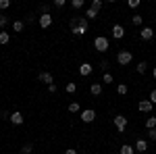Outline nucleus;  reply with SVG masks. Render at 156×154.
<instances>
[{"label":"nucleus","instance_id":"1","mask_svg":"<svg viewBox=\"0 0 156 154\" xmlns=\"http://www.w3.org/2000/svg\"><path fill=\"white\" fill-rule=\"evenodd\" d=\"M108 46H110V42H108L104 36H98L96 40H94V48H96L98 52H106Z\"/></svg>","mask_w":156,"mask_h":154},{"label":"nucleus","instance_id":"2","mask_svg":"<svg viewBox=\"0 0 156 154\" xmlns=\"http://www.w3.org/2000/svg\"><path fill=\"white\" fill-rule=\"evenodd\" d=\"M133 60V54L131 52H127V50H121L119 54H117V63H119L121 67H125V65H129Z\"/></svg>","mask_w":156,"mask_h":154},{"label":"nucleus","instance_id":"3","mask_svg":"<svg viewBox=\"0 0 156 154\" xmlns=\"http://www.w3.org/2000/svg\"><path fill=\"white\" fill-rule=\"evenodd\" d=\"M73 27H81L83 31H87V27H90V21L85 19V17H73L71 19V29Z\"/></svg>","mask_w":156,"mask_h":154},{"label":"nucleus","instance_id":"4","mask_svg":"<svg viewBox=\"0 0 156 154\" xmlns=\"http://www.w3.org/2000/svg\"><path fill=\"white\" fill-rule=\"evenodd\" d=\"M112 121H115V127H117L121 133L127 129V117H123V115H117V117L112 119Z\"/></svg>","mask_w":156,"mask_h":154},{"label":"nucleus","instance_id":"5","mask_svg":"<svg viewBox=\"0 0 156 154\" xmlns=\"http://www.w3.org/2000/svg\"><path fill=\"white\" fill-rule=\"evenodd\" d=\"M94 119H96V110H92V108L81 110V121H83V123H92Z\"/></svg>","mask_w":156,"mask_h":154},{"label":"nucleus","instance_id":"6","mask_svg":"<svg viewBox=\"0 0 156 154\" xmlns=\"http://www.w3.org/2000/svg\"><path fill=\"white\" fill-rule=\"evenodd\" d=\"M92 71H94V67H92L90 63H83V65H79V75L87 77V75H92Z\"/></svg>","mask_w":156,"mask_h":154},{"label":"nucleus","instance_id":"7","mask_svg":"<svg viewBox=\"0 0 156 154\" xmlns=\"http://www.w3.org/2000/svg\"><path fill=\"white\" fill-rule=\"evenodd\" d=\"M11 123H12V125H23V115H21L19 110L11 113Z\"/></svg>","mask_w":156,"mask_h":154},{"label":"nucleus","instance_id":"8","mask_svg":"<svg viewBox=\"0 0 156 154\" xmlns=\"http://www.w3.org/2000/svg\"><path fill=\"white\" fill-rule=\"evenodd\" d=\"M50 25H52V17H50V15H42V17H40V27H42V29H48Z\"/></svg>","mask_w":156,"mask_h":154},{"label":"nucleus","instance_id":"9","mask_svg":"<svg viewBox=\"0 0 156 154\" xmlns=\"http://www.w3.org/2000/svg\"><path fill=\"white\" fill-rule=\"evenodd\" d=\"M123 36H125V27H123V25H115V27H112V38H115V40H121Z\"/></svg>","mask_w":156,"mask_h":154},{"label":"nucleus","instance_id":"10","mask_svg":"<svg viewBox=\"0 0 156 154\" xmlns=\"http://www.w3.org/2000/svg\"><path fill=\"white\" fill-rule=\"evenodd\" d=\"M140 36H142V40H152V36H154V31H152V27H144L142 31H140Z\"/></svg>","mask_w":156,"mask_h":154},{"label":"nucleus","instance_id":"11","mask_svg":"<svg viewBox=\"0 0 156 154\" xmlns=\"http://www.w3.org/2000/svg\"><path fill=\"white\" fill-rule=\"evenodd\" d=\"M152 106H154V104H152L150 100H140V110H142V113H150Z\"/></svg>","mask_w":156,"mask_h":154},{"label":"nucleus","instance_id":"12","mask_svg":"<svg viewBox=\"0 0 156 154\" xmlns=\"http://www.w3.org/2000/svg\"><path fill=\"white\" fill-rule=\"evenodd\" d=\"M37 79H40L42 83H48V85H52V75H50V73H40V75H37Z\"/></svg>","mask_w":156,"mask_h":154},{"label":"nucleus","instance_id":"13","mask_svg":"<svg viewBox=\"0 0 156 154\" xmlns=\"http://www.w3.org/2000/svg\"><path fill=\"white\" fill-rule=\"evenodd\" d=\"M135 150H140V152H146V150H148V142L140 138V140L135 142Z\"/></svg>","mask_w":156,"mask_h":154},{"label":"nucleus","instance_id":"14","mask_svg":"<svg viewBox=\"0 0 156 154\" xmlns=\"http://www.w3.org/2000/svg\"><path fill=\"white\" fill-rule=\"evenodd\" d=\"M90 92L94 96H100L102 94V85H100V83H92V85H90Z\"/></svg>","mask_w":156,"mask_h":154},{"label":"nucleus","instance_id":"15","mask_svg":"<svg viewBox=\"0 0 156 154\" xmlns=\"http://www.w3.org/2000/svg\"><path fill=\"white\" fill-rule=\"evenodd\" d=\"M121 154H135V148L129 146V144H123L121 146Z\"/></svg>","mask_w":156,"mask_h":154},{"label":"nucleus","instance_id":"16","mask_svg":"<svg viewBox=\"0 0 156 154\" xmlns=\"http://www.w3.org/2000/svg\"><path fill=\"white\" fill-rule=\"evenodd\" d=\"M11 42V34H6V29L0 31V44H9Z\"/></svg>","mask_w":156,"mask_h":154},{"label":"nucleus","instance_id":"17","mask_svg":"<svg viewBox=\"0 0 156 154\" xmlns=\"http://www.w3.org/2000/svg\"><path fill=\"white\" fill-rule=\"evenodd\" d=\"M23 27H25V23H23V21H15V23H12V31L21 34V31H23Z\"/></svg>","mask_w":156,"mask_h":154},{"label":"nucleus","instance_id":"18","mask_svg":"<svg viewBox=\"0 0 156 154\" xmlns=\"http://www.w3.org/2000/svg\"><path fill=\"white\" fill-rule=\"evenodd\" d=\"M127 92H129V88H127L125 83H119V85H117V94L119 96H125Z\"/></svg>","mask_w":156,"mask_h":154},{"label":"nucleus","instance_id":"19","mask_svg":"<svg viewBox=\"0 0 156 154\" xmlns=\"http://www.w3.org/2000/svg\"><path fill=\"white\" fill-rule=\"evenodd\" d=\"M90 9H92V11H100V9H102V0H92V6H90Z\"/></svg>","mask_w":156,"mask_h":154},{"label":"nucleus","instance_id":"20","mask_svg":"<svg viewBox=\"0 0 156 154\" xmlns=\"http://www.w3.org/2000/svg\"><path fill=\"white\" fill-rule=\"evenodd\" d=\"M65 90H67V92H69V94H75V92H77V83H67V85H65Z\"/></svg>","mask_w":156,"mask_h":154},{"label":"nucleus","instance_id":"21","mask_svg":"<svg viewBox=\"0 0 156 154\" xmlns=\"http://www.w3.org/2000/svg\"><path fill=\"white\" fill-rule=\"evenodd\" d=\"M135 69H137V73H140V75H144L146 69H148V63H144V60H142V63H140V65H137Z\"/></svg>","mask_w":156,"mask_h":154},{"label":"nucleus","instance_id":"22","mask_svg":"<svg viewBox=\"0 0 156 154\" xmlns=\"http://www.w3.org/2000/svg\"><path fill=\"white\" fill-rule=\"evenodd\" d=\"M146 127H148V129H154V127H156V117H148V121H146Z\"/></svg>","mask_w":156,"mask_h":154},{"label":"nucleus","instance_id":"23","mask_svg":"<svg viewBox=\"0 0 156 154\" xmlns=\"http://www.w3.org/2000/svg\"><path fill=\"white\" fill-rule=\"evenodd\" d=\"M71 31H73V36H77V38H81V36H85V34H87V31H83V29H81V27H73Z\"/></svg>","mask_w":156,"mask_h":154},{"label":"nucleus","instance_id":"24","mask_svg":"<svg viewBox=\"0 0 156 154\" xmlns=\"http://www.w3.org/2000/svg\"><path fill=\"white\" fill-rule=\"evenodd\" d=\"M96 17H98L96 11H92V9H87V11H85V19H87V21H90V19H96Z\"/></svg>","mask_w":156,"mask_h":154},{"label":"nucleus","instance_id":"25","mask_svg":"<svg viewBox=\"0 0 156 154\" xmlns=\"http://www.w3.org/2000/svg\"><path fill=\"white\" fill-rule=\"evenodd\" d=\"M79 110H81V108H79V104H77V102H71V104H69V113H73V115H75V113H79Z\"/></svg>","mask_w":156,"mask_h":154},{"label":"nucleus","instance_id":"26","mask_svg":"<svg viewBox=\"0 0 156 154\" xmlns=\"http://www.w3.org/2000/svg\"><path fill=\"white\" fill-rule=\"evenodd\" d=\"M142 21H144V17H140V15H133V17H131V23L133 25H142Z\"/></svg>","mask_w":156,"mask_h":154},{"label":"nucleus","instance_id":"27","mask_svg":"<svg viewBox=\"0 0 156 154\" xmlns=\"http://www.w3.org/2000/svg\"><path fill=\"white\" fill-rule=\"evenodd\" d=\"M21 152H23V154H31V152H34V146H31V144H25L23 148H21Z\"/></svg>","mask_w":156,"mask_h":154},{"label":"nucleus","instance_id":"28","mask_svg":"<svg viewBox=\"0 0 156 154\" xmlns=\"http://www.w3.org/2000/svg\"><path fill=\"white\" fill-rule=\"evenodd\" d=\"M102 79H104V83H112V81H115V77H112V75H110V73H104V77H102Z\"/></svg>","mask_w":156,"mask_h":154},{"label":"nucleus","instance_id":"29","mask_svg":"<svg viewBox=\"0 0 156 154\" xmlns=\"http://www.w3.org/2000/svg\"><path fill=\"white\" fill-rule=\"evenodd\" d=\"M9 6H11V0H0V11L9 9Z\"/></svg>","mask_w":156,"mask_h":154},{"label":"nucleus","instance_id":"30","mask_svg":"<svg viewBox=\"0 0 156 154\" xmlns=\"http://www.w3.org/2000/svg\"><path fill=\"white\" fill-rule=\"evenodd\" d=\"M148 138H150L152 142H156V127L154 129H148Z\"/></svg>","mask_w":156,"mask_h":154},{"label":"nucleus","instance_id":"31","mask_svg":"<svg viewBox=\"0 0 156 154\" xmlns=\"http://www.w3.org/2000/svg\"><path fill=\"white\" fill-rule=\"evenodd\" d=\"M83 4H85L83 0H73V9H81Z\"/></svg>","mask_w":156,"mask_h":154},{"label":"nucleus","instance_id":"32","mask_svg":"<svg viewBox=\"0 0 156 154\" xmlns=\"http://www.w3.org/2000/svg\"><path fill=\"white\" fill-rule=\"evenodd\" d=\"M150 102H152V104H156V90H152V92H150Z\"/></svg>","mask_w":156,"mask_h":154},{"label":"nucleus","instance_id":"33","mask_svg":"<svg viewBox=\"0 0 156 154\" xmlns=\"http://www.w3.org/2000/svg\"><path fill=\"white\" fill-rule=\"evenodd\" d=\"M6 25V15H0V29Z\"/></svg>","mask_w":156,"mask_h":154},{"label":"nucleus","instance_id":"34","mask_svg":"<svg viewBox=\"0 0 156 154\" xmlns=\"http://www.w3.org/2000/svg\"><path fill=\"white\" fill-rule=\"evenodd\" d=\"M54 6H56V9H62V6H65V0H54Z\"/></svg>","mask_w":156,"mask_h":154},{"label":"nucleus","instance_id":"35","mask_svg":"<svg viewBox=\"0 0 156 154\" xmlns=\"http://www.w3.org/2000/svg\"><path fill=\"white\" fill-rule=\"evenodd\" d=\"M129 6H131V9H137V6H140V0H129Z\"/></svg>","mask_w":156,"mask_h":154},{"label":"nucleus","instance_id":"36","mask_svg":"<svg viewBox=\"0 0 156 154\" xmlns=\"http://www.w3.org/2000/svg\"><path fill=\"white\" fill-rule=\"evenodd\" d=\"M50 11V4H42V15H48Z\"/></svg>","mask_w":156,"mask_h":154},{"label":"nucleus","instance_id":"37","mask_svg":"<svg viewBox=\"0 0 156 154\" xmlns=\"http://www.w3.org/2000/svg\"><path fill=\"white\" fill-rule=\"evenodd\" d=\"M65 154H79V152H77L75 148H69V150H65Z\"/></svg>","mask_w":156,"mask_h":154},{"label":"nucleus","instance_id":"38","mask_svg":"<svg viewBox=\"0 0 156 154\" xmlns=\"http://www.w3.org/2000/svg\"><path fill=\"white\" fill-rule=\"evenodd\" d=\"M48 92H50V94H54V92H56V85H54V83H52V85H48Z\"/></svg>","mask_w":156,"mask_h":154},{"label":"nucleus","instance_id":"39","mask_svg":"<svg viewBox=\"0 0 156 154\" xmlns=\"http://www.w3.org/2000/svg\"><path fill=\"white\" fill-rule=\"evenodd\" d=\"M100 67L104 69V73H106V69H108V63H106V60H102V63H100Z\"/></svg>","mask_w":156,"mask_h":154},{"label":"nucleus","instance_id":"40","mask_svg":"<svg viewBox=\"0 0 156 154\" xmlns=\"http://www.w3.org/2000/svg\"><path fill=\"white\" fill-rule=\"evenodd\" d=\"M152 75H154V79H156V67H154V71H152Z\"/></svg>","mask_w":156,"mask_h":154}]
</instances>
